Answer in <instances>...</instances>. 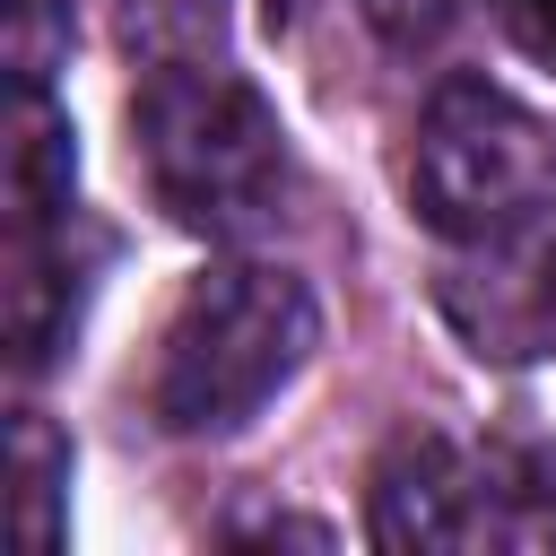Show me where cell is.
Returning a JSON list of instances; mask_svg holds the SVG:
<instances>
[{"mask_svg":"<svg viewBox=\"0 0 556 556\" xmlns=\"http://www.w3.org/2000/svg\"><path fill=\"white\" fill-rule=\"evenodd\" d=\"M96 261H104V235H87L78 208L9 226V356H17V374H43L70 348Z\"/></svg>","mask_w":556,"mask_h":556,"instance_id":"5","label":"cell"},{"mask_svg":"<svg viewBox=\"0 0 556 556\" xmlns=\"http://www.w3.org/2000/svg\"><path fill=\"white\" fill-rule=\"evenodd\" d=\"M130 156L156 208L208 243H252L287 217L295 156L269 96L217 61H165L130 96Z\"/></svg>","mask_w":556,"mask_h":556,"instance_id":"1","label":"cell"},{"mask_svg":"<svg viewBox=\"0 0 556 556\" xmlns=\"http://www.w3.org/2000/svg\"><path fill=\"white\" fill-rule=\"evenodd\" d=\"M313 348H321V304L295 269L217 261L182 287L156 339L148 408L165 434H235L304 374Z\"/></svg>","mask_w":556,"mask_h":556,"instance_id":"2","label":"cell"},{"mask_svg":"<svg viewBox=\"0 0 556 556\" xmlns=\"http://www.w3.org/2000/svg\"><path fill=\"white\" fill-rule=\"evenodd\" d=\"M556 200V122L495 78H443L408 139V208L443 243H513Z\"/></svg>","mask_w":556,"mask_h":556,"instance_id":"3","label":"cell"},{"mask_svg":"<svg viewBox=\"0 0 556 556\" xmlns=\"http://www.w3.org/2000/svg\"><path fill=\"white\" fill-rule=\"evenodd\" d=\"M374 547H556V452L400 434L374 460Z\"/></svg>","mask_w":556,"mask_h":556,"instance_id":"4","label":"cell"},{"mask_svg":"<svg viewBox=\"0 0 556 556\" xmlns=\"http://www.w3.org/2000/svg\"><path fill=\"white\" fill-rule=\"evenodd\" d=\"M495 330L513 339V356H556V235L539 243V261H530V278H521V295L504 304Z\"/></svg>","mask_w":556,"mask_h":556,"instance_id":"10","label":"cell"},{"mask_svg":"<svg viewBox=\"0 0 556 556\" xmlns=\"http://www.w3.org/2000/svg\"><path fill=\"white\" fill-rule=\"evenodd\" d=\"M70 182H78V148H70L61 104L43 87H17V104H9V226L78 208Z\"/></svg>","mask_w":556,"mask_h":556,"instance_id":"6","label":"cell"},{"mask_svg":"<svg viewBox=\"0 0 556 556\" xmlns=\"http://www.w3.org/2000/svg\"><path fill=\"white\" fill-rule=\"evenodd\" d=\"M504 35H513L539 70H556V0H504Z\"/></svg>","mask_w":556,"mask_h":556,"instance_id":"11","label":"cell"},{"mask_svg":"<svg viewBox=\"0 0 556 556\" xmlns=\"http://www.w3.org/2000/svg\"><path fill=\"white\" fill-rule=\"evenodd\" d=\"M0 35H9V70H17V87H43L52 61L70 52V0H9Z\"/></svg>","mask_w":556,"mask_h":556,"instance_id":"9","label":"cell"},{"mask_svg":"<svg viewBox=\"0 0 556 556\" xmlns=\"http://www.w3.org/2000/svg\"><path fill=\"white\" fill-rule=\"evenodd\" d=\"M9 521H17V547H61L70 539V443L35 417V408H17V426H9Z\"/></svg>","mask_w":556,"mask_h":556,"instance_id":"7","label":"cell"},{"mask_svg":"<svg viewBox=\"0 0 556 556\" xmlns=\"http://www.w3.org/2000/svg\"><path fill=\"white\" fill-rule=\"evenodd\" d=\"M113 35L130 61H217L226 52V0H113Z\"/></svg>","mask_w":556,"mask_h":556,"instance_id":"8","label":"cell"}]
</instances>
